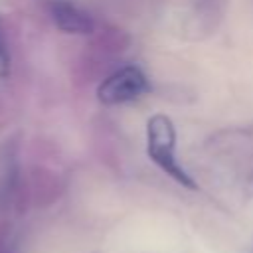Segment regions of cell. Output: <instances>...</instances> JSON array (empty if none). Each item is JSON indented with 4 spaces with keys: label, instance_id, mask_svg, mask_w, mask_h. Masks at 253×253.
<instances>
[{
    "label": "cell",
    "instance_id": "1",
    "mask_svg": "<svg viewBox=\"0 0 253 253\" xmlns=\"http://www.w3.org/2000/svg\"><path fill=\"white\" fill-rule=\"evenodd\" d=\"M146 154L176 184L196 190L198 184L176 158V126L170 117L158 113L146 123Z\"/></svg>",
    "mask_w": 253,
    "mask_h": 253
},
{
    "label": "cell",
    "instance_id": "2",
    "mask_svg": "<svg viewBox=\"0 0 253 253\" xmlns=\"http://www.w3.org/2000/svg\"><path fill=\"white\" fill-rule=\"evenodd\" d=\"M148 89L150 85L142 69L136 65H125L103 79V83L97 87V99L109 107L125 105L138 101L144 93H148Z\"/></svg>",
    "mask_w": 253,
    "mask_h": 253
},
{
    "label": "cell",
    "instance_id": "3",
    "mask_svg": "<svg viewBox=\"0 0 253 253\" xmlns=\"http://www.w3.org/2000/svg\"><path fill=\"white\" fill-rule=\"evenodd\" d=\"M47 14H49L51 22L65 34L85 36V34H91L95 28L93 18L69 0H49Z\"/></svg>",
    "mask_w": 253,
    "mask_h": 253
},
{
    "label": "cell",
    "instance_id": "4",
    "mask_svg": "<svg viewBox=\"0 0 253 253\" xmlns=\"http://www.w3.org/2000/svg\"><path fill=\"white\" fill-rule=\"evenodd\" d=\"M12 71V53H10V45L4 34V26L0 22V79H6Z\"/></svg>",
    "mask_w": 253,
    "mask_h": 253
}]
</instances>
